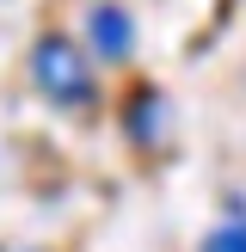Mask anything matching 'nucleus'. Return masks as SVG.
Here are the masks:
<instances>
[{
  "label": "nucleus",
  "instance_id": "f257e3e1",
  "mask_svg": "<svg viewBox=\"0 0 246 252\" xmlns=\"http://www.w3.org/2000/svg\"><path fill=\"white\" fill-rule=\"evenodd\" d=\"M31 80H37V93L56 111H92V98H98L86 49L74 37H62V31H43L31 43Z\"/></svg>",
  "mask_w": 246,
  "mask_h": 252
},
{
  "label": "nucleus",
  "instance_id": "f03ea898",
  "mask_svg": "<svg viewBox=\"0 0 246 252\" xmlns=\"http://www.w3.org/2000/svg\"><path fill=\"white\" fill-rule=\"evenodd\" d=\"M86 43H92V56L123 62L135 49V19L123 6H92V12H86Z\"/></svg>",
  "mask_w": 246,
  "mask_h": 252
},
{
  "label": "nucleus",
  "instance_id": "7ed1b4c3",
  "mask_svg": "<svg viewBox=\"0 0 246 252\" xmlns=\"http://www.w3.org/2000/svg\"><path fill=\"white\" fill-rule=\"evenodd\" d=\"M203 252H246V216H228V221L203 240Z\"/></svg>",
  "mask_w": 246,
  "mask_h": 252
}]
</instances>
